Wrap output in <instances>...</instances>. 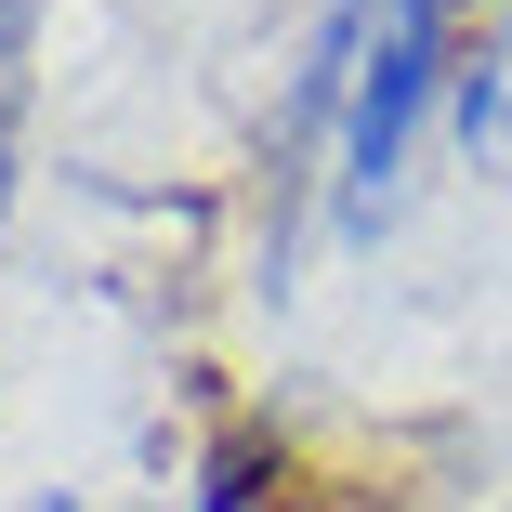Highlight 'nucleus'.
Returning <instances> with one entry per match:
<instances>
[{"label":"nucleus","mask_w":512,"mask_h":512,"mask_svg":"<svg viewBox=\"0 0 512 512\" xmlns=\"http://www.w3.org/2000/svg\"><path fill=\"white\" fill-rule=\"evenodd\" d=\"M14 119L27 106H14V79H0V211H14Z\"/></svg>","instance_id":"obj_4"},{"label":"nucleus","mask_w":512,"mask_h":512,"mask_svg":"<svg viewBox=\"0 0 512 512\" xmlns=\"http://www.w3.org/2000/svg\"><path fill=\"white\" fill-rule=\"evenodd\" d=\"M434 79H447V0H368V53L342 92V237H381Z\"/></svg>","instance_id":"obj_1"},{"label":"nucleus","mask_w":512,"mask_h":512,"mask_svg":"<svg viewBox=\"0 0 512 512\" xmlns=\"http://www.w3.org/2000/svg\"><path fill=\"white\" fill-rule=\"evenodd\" d=\"M27 40H40V0H0V66H14Z\"/></svg>","instance_id":"obj_3"},{"label":"nucleus","mask_w":512,"mask_h":512,"mask_svg":"<svg viewBox=\"0 0 512 512\" xmlns=\"http://www.w3.org/2000/svg\"><path fill=\"white\" fill-rule=\"evenodd\" d=\"M40 512H66V499H40Z\"/></svg>","instance_id":"obj_5"},{"label":"nucleus","mask_w":512,"mask_h":512,"mask_svg":"<svg viewBox=\"0 0 512 512\" xmlns=\"http://www.w3.org/2000/svg\"><path fill=\"white\" fill-rule=\"evenodd\" d=\"M460 132H473V158H512V40L460 79Z\"/></svg>","instance_id":"obj_2"}]
</instances>
